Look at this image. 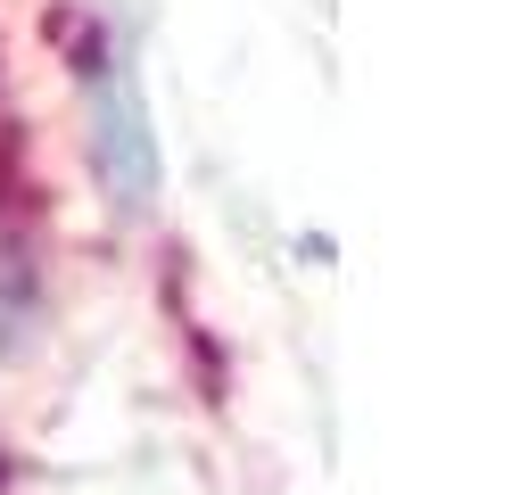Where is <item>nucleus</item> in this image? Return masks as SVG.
I'll return each instance as SVG.
<instances>
[{"label":"nucleus","instance_id":"1","mask_svg":"<svg viewBox=\"0 0 512 495\" xmlns=\"http://www.w3.org/2000/svg\"><path fill=\"white\" fill-rule=\"evenodd\" d=\"M91 108V165H100V190L108 207L124 215H149L157 190H166V157H157V132H149V108H141V83L124 66H100L83 91Z\"/></svg>","mask_w":512,"mask_h":495},{"label":"nucleus","instance_id":"2","mask_svg":"<svg viewBox=\"0 0 512 495\" xmlns=\"http://www.w3.org/2000/svg\"><path fill=\"white\" fill-rule=\"evenodd\" d=\"M17 330H25V281H17V264L0 256V355H9Z\"/></svg>","mask_w":512,"mask_h":495}]
</instances>
